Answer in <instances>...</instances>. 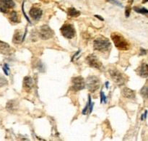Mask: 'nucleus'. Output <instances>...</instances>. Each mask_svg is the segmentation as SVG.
I'll use <instances>...</instances> for the list:
<instances>
[{
  "mask_svg": "<svg viewBox=\"0 0 148 141\" xmlns=\"http://www.w3.org/2000/svg\"><path fill=\"white\" fill-rule=\"evenodd\" d=\"M111 39L116 47L119 50L127 51L130 49V43L124 36L119 33H113L111 36Z\"/></svg>",
  "mask_w": 148,
  "mask_h": 141,
  "instance_id": "nucleus-1",
  "label": "nucleus"
},
{
  "mask_svg": "<svg viewBox=\"0 0 148 141\" xmlns=\"http://www.w3.org/2000/svg\"><path fill=\"white\" fill-rule=\"evenodd\" d=\"M93 47L95 50L98 51V52H108L111 49V43L108 39L101 36L95 39L93 42Z\"/></svg>",
  "mask_w": 148,
  "mask_h": 141,
  "instance_id": "nucleus-2",
  "label": "nucleus"
},
{
  "mask_svg": "<svg viewBox=\"0 0 148 141\" xmlns=\"http://www.w3.org/2000/svg\"><path fill=\"white\" fill-rule=\"evenodd\" d=\"M100 85H101V82L99 78L94 75L89 76L85 81V86L91 93L95 92L97 90L99 89Z\"/></svg>",
  "mask_w": 148,
  "mask_h": 141,
  "instance_id": "nucleus-3",
  "label": "nucleus"
},
{
  "mask_svg": "<svg viewBox=\"0 0 148 141\" xmlns=\"http://www.w3.org/2000/svg\"><path fill=\"white\" fill-rule=\"evenodd\" d=\"M108 72L113 81L118 85H123L127 81L125 75L116 68H111Z\"/></svg>",
  "mask_w": 148,
  "mask_h": 141,
  "instance_id": "nucleus-4",
  "label": "nucleus"
},
{
  "mask_svg": "<svg viewBox=\"0 0 148 141\" xmlns=\"http://www.w3.org/2000/svg\"><path fill=\"white\" fill-rule=\"evenodd\" d=\"M60 30L62 36L68 39H73L75 35H76L75 27L72 24H69V23H66V24L62 25Z\"/></svg>",
  "mask_w": 148,
  "mask_h": 141,
  "instance_id": "nucleus-5",
  "label": "nucleus"
},
{
  "mask_svg": "<svg viewBox=\"0 0 148 141\" xmlns=\"http://www.w3.org/2000/svg\"><path fill=\"white\" fill-rule=\"evenodd\" d=\"M53 35H54V33L53 30L47 25L41 26L39 29L38 36L43 40H49L53 37Z\"/></svg>",
  "mask_w": 148,
  "mask_h": 141,
  "instance_id": "nucleus-6",
  "label": "nucleus"
},
{
  "mask_svg": "<svg viewBox=\"0 0 148 141\" xmlns=\"http://www.w3.org/2000/svg\"><path fill=\"white\" fill-rule=\"evenodd\" d=\"M72 89L75 91H79L85 88V81L81 76L74 77L72 80Z\"/></svg>",
  "mask_w": 148,
  "mask_h": 141,
  "instance_id": "nucleus-7",
  "label": "nucleus"
},
{
  "mask_svg": "<svg viewBox=\"0 0 148 141\" xmlns=\"http://www.w3.org/2000/svg\"><path fill=\"white\" fill-rule=\"evenodd\" d=\"M86 62L89 65L90 67L92 68H95V69H101L102 68L103 65L101 63V61L99 60L97 56H95V54H89L86 57Z\"/></svg>",
  "mask_w": 148,
  "mask_h": 141,
  "instance_id": "nucleus-8",
  "label": "nucleus"
},
{
  "mask_svg": "<svg viewBox=\"0 0 148 141\" xmlns=\"http://www.w3.org/2000/svg\"><path fill=\"white\" fill-rule=\"evenodd\" d=\"M13 0H0V12L3 13H7L9 9L13 8L14 7Z\"/></svg>",
  "mask_w": 148,
  "mask_h": 141,
  "instance_id": "nucleus-9",
  "label": "nucleus"
},
{
  "mask_svg": "<svg viewBox=\"0 0 148 141\" xmlns=\"http://www.w3.org/2000/svg\"><path fill=\"white\" fill-rule=\"evenodd\" d=\"M29 14L31 17L32 19H33L36 21H38L40 19L43 14V11L40 10L39 7H33L29 11Z\"/></svg>",
  "mask_w": 148,
  "mask_h": 141,
  "instance_id": "nucleus-10",
  "label": "nucleus"
},
{
  "mask_svg": "<svg viewBox=\"0 0 148 141\" xmlns=\"http://www.w3.org/2000/svg\"><path fill=\"white\" fill-rule=\"evenodd\" d=\"M13 52V49L8 43L0 41V54L4 55H10Z\"/></svg>",
  "mask_w": 148,
  "mask_h": 141,
  "instance_id": "nucleus-11",
  "label": "nucleus"
},
{
  "mask_svg": "<svg viewBox=\"0 0 148 141\" xmlns=\"http://www.w3.org/2000/svg\"><path fill=\"white\" fill-rule=\"evenodd\" d=\"M137 75L142 78H148V65L146 63H143L136 70Z\"/></svg>",
  "mask_w": 148,
  "mask_h": 141,
  "instance_id": "nucleus-12",
  "label": "nucleus"
},
{
  "mask_svg": "<svg viewBox=\"0 0 148 141\" xmlns=\"http://www.w3.org/2000/svg\"><path fill=\"white\" fill-rule=\"evenodd\" d=\"M33 80L31 77L30 76H26L25 77L24 79H23V88L26 91H29L33 88Z\"/></svg>",
  "mask_w": 148,
  "mask_h": 141,
  "instance_id": "nucleus-13",
  "label": "nucleus"
},
{
  "mask_svg": "<svg viewBox=\"0 0 148 141\" xmlns=\"http://www.w3.org/2000/svg\"><path fill=\"white\" fill-rule=\"evenodd\" d=\"M23 34L24 33H23L21 30H15L12 39L13 43H16V44H20V43H23L24 41V40H23Z\"/></svg>",
  "mask_w": 148,
  "mask_h": 141,
  "instance_id": "nucleus-14",
  "label": "nucleus"
},
{
  "mask_svg": "<svg viewBox=\"0 0 148 141\" xmlns=\"http://www.w3.org/2000/svg\"><path fill=\"white\" fill-rule=\"evenodd\" d=\"M121 94L124 97L130 99H134L136 97L135 91L129 88H124L121 90Z\"/></svg>",
  "mask_w": 148,
  "mask_h": 141,
  "instance_id": "nucleus-15",
  "label": "nucleus"
},
{
  "mask_svg": "<svg viewBox=\"0 0 148 141\" xmlns=\"http://www.w3.org/2000/svg\"><path fill=\"white\" fill-rule=\"evenodd\" d=\"M17 108H18V104L16 102V101H9L7 105V110H9L11 112H12L13 111H15L16 109H17Z\"/></svg>",
  "mask_w": 148,
  "mask_h": 141,
  "instance_id": "nucleus-16",
  "label": "nucleus"
},
{
  "mask_svg": "<svg viewBox=\"0 0 148 141\" xmlns=\"http://www.w3.org/2000/svg\"><path fill=\"white\" fill-rule=\"evenodd\" d=\"M140 94L144 99L148 101V81L140 90Z\"/></svg>",
  "mask_w": 148,
  "mask_h": 141,
  "instance_id": "nucleus-17",
  "label": "nucleus"
},
{
  "mask_svg": "<svg viewBox=\"0 0 148 141\" xmlns=\"http://www.w3.org/2000/svg\"><path fill=\"white\" fill-rule=\"evenodd\" d=\"M67 12L69 16H70V17H77L80 15V12L77 10L76 9L74 8V7H69V8L68 9Z\"/></svg>",
  "mask_w": 148,
  "mask_h": 141,
  "instance_id": "nucleus-18",
  "label": "nucleus"
},
{
  "mask_svg": "<svg viewBox=\"0 0 148 141\" xmlns=\"http://www.w3.org/2000/svg\"><path fill=\"white\" fill-rule=\"evenodd\" d=\"M134 10L136 12L140 13V14H145V15L148 16V10L147 9L145 8V7H134Z\"/></svg>",
  "mask_w": 148,
  "mask_h": 141,
  "instance_id": "nucleus-19",
  "label": "nucleus"
},
{
  "mask_svg": "<svg viewBox=\"0 0 148 141\" xmlns=\"http://www.w3.org/2000/svg\"><path fill=\"white\" fill-rule=\"evenodd\" d=\"M10 20L13 23H17L19 21V17L17 12L15 11H12L10 13Z\"/></svg>",
  "mask_w": 148,
  "mask_h": 141,
  "instance_id": "nucleus-20",
  "label": "nucleus"
},
{
  "mask_svg": "<svg viewBox=\"0 0 148 141\" xmlns=\"http://www.w3.org/2000/svg\"><path fill=\"white\" fill-rule=\"evenodd\" d=\"M88 102L87 103L86 106H85V107L84 108V109L82 110V114H84L85 115V114L87 113V111H88V110H89V107H90V105L91 104V103H92V101H91V98H90V96H88Z\"/></svg>",
  "mask_w": 148,
  "mask_h": 141,
  "instance_id": "nucleus-21",
  "label": "nucleus"
},
{
  "mask_svg": "<svg viewBox=\"0 0 148 141\" xmlns=\"http://www.w3.org/2000/svg\"><path fill=\"white\" fill-rule=\"evenodd\" d=\"M101 103L102 104L103 102L104 103V104H106V103H107V98H106V96L105 94H104L103 92V91H101Z\"/></svg>",
  "mask_w": 148,
  "mask_h": 141,
  "instance_id": "nucleus-22",
  "label": "nucleus"
},
{
  "mask_svg": "<svg viewBox=\"0 0 148 141\" xmlns=\"http://www.w3.org/2000/svg\"><path fill=\"white\" fill-rule=\"evenodd\" d=\"M7 80L0 75V86H4V85H7Z\"/></svg>",
  "mask_w": 148,
  "mask_h": 141,
  "instance_id": "nucleus-23",
  "label": "nucleus"
},
{
  "mask_svg": "<svg viewBox=\"0 0 148 141\" xmlns=\"http://www.w3.org/2000/svg\"><path fill=\"white\" fill-rule=\"evenodd\" d=\"M22 11H23V15H24V17H25L26 20L28 21L29 23H31V22H30V18H29L27 16V14H25V10H24V1L23 2V4H22Z\"/></svg>",
  "mask_w": 148,
  "mask_h": 141,
  "instance_id": "nucleus-24",
  "label": "nucleus"
},
{
  "mask_svg": "<svg viewBox=\"0 0 148 141\" xmlns=\"http://www.w3.org/2000/svg\"><path fill=\"white\" fill-rule=\"evenodd\" d=\"M131 10H132V8L130 6H127V7H126V10H125V16L127 17H129L130 15V13H131Z\"/></svg>",
  "mask_w": 148,
  "mask_h": 141,
  "instance_id": "nucleus-25",
  "label": "nucleus"
},
{
  "mask_svg": "<svg viewBox=\"0 0 148 141\" xmlns=\"http://www.w3.org/2000/svg\"><path fill=\"white\" fill-rule=\"evenodd\" d=\"M3 70H4V74L6 75H9V71H10V68L7 64H4V67H3Z\"/></svg>",
  "mask_w": 148,
  "mask_h": 141,
  "instance_id": "nucleus-26",
  "label": "nucleus"
},
{
  "mask_svg": "<svg viewBox=\"0 0 148 141\" xmlns=\"http://www.w3.org/2000/svg\"><path fill=\"white\" fill-rule=\"evenodd\" d=\"M107 1H109V2L113 3V4H116V5H118V6H120V7H122V5H121V3L119 2L117 0H107Z\"/></svg>",
  "mask_w": 148,
  "mask_h": 141,
  "instance_id": "nucleus-27",
  "label": "nucleus"
},
{
  "mask_svg": "<svg viewBox=\"0 0 148 141\" xmlns=\"http://www.w3.org/2000/svg\"><path fill=\"white\" fill-rule=\"evenodd\" d=\"M147 51L145 50L144 49H140V56H143V55H145L147 54Z\"/></svg>",
  "mask_w": 148,
  "mask_h": 141,
  "instance_id": "nucleus-28",
  "label": "nucleus"
},
{
  "mask_svg": "<svg viewBox=\"0 0 148 141\" xmlns=\"http://www.w3.org/2000/svg\"><path fill=\"white\" fill-rule=\"evenodd\" d=\"M147 111H145L144 114H142L141 120H143H143H145V119L147 118Z\"/></svg>",
  "mask_w": 148,
  "mask_h": 141,
  "instance_id": "nucleus-29",
  "label": "nucleus"
},
{
  "mask_svg": "<svg viewBox=\"0 0 148 141\" xmlns=\"http://www.w3.org/2000/svg\"><path fill=\"white\" fill-rule=\"evenodd\" d=\"M80 52H81V51H80V50H78V51H77V52H76V53H75V55H73V56H72V60H73V59H75V58H76V57H77V56H78V54H79V53H80Z\"/></svg>",
  "mask_w": 148,
  "mask_h": 141,
  "instance_id": "nucleus-30",
  "label": "nucleus"
},
{
  "mask_svg": "<svg viewBox=\"0 0 148 141\" xmlns=\"http://www.w3.org/2000/svg\"><path fill=\"white\" fill-rule=\"evenodd\" d=\"M95 17H97V18L99 19V20H101V21H103V20H104V19L102 17H101V16H100V15H98V14H95Z\"/></svg>",
  "mask_w": 148,
  "mask_h": 141,
  "instance_id": "nucleus-31",
  "label": "nucleus"
},
{
  "mask_svg": "<svg viewBox=\"0 0 148 141\" xmlns=\"http://www.w3.org/2000/svg\"><path fill=\"white\" fill-rule=\"evenodd\" d=\"M108 84H109V83L107 81V82H106V88H108Z\"/></svg>",
  "mask_w": 148,
  "mask_h": 141,
  "instance_id": "nucleus-32",
  "label": "nucleus"
},
{
  "mask_svg": "<svg viewBox=\"0 0 148 141\" xmlns=\"http://www.w3.org/2000/svg\"><path fill=\"white\" fill-rule=\"evenodd\" d=\"M133 1H134V0H129V3H130V4H132L133 3Z\"/></svg>",
  "mask_w": 148,
  "mask_h": 141,
  "instance_id": "nucleus-33",
  "label": "nucleus"
},
{
  "mask_svg": "<svg viewBox=\"0 0 148 141\" xmlns=\"http://www.w3.org/2000/svg\"><path fill=\"white\" fill-rule=\"evenodd\" d=\"M148 1V0H143V3H146V2H147Z\"/></svg>",
  "mask_w": 148,
  "mask_h": 141,
  "instance_id": "nucleus-34",
  "label": "nucleus"
}]
</instances>
